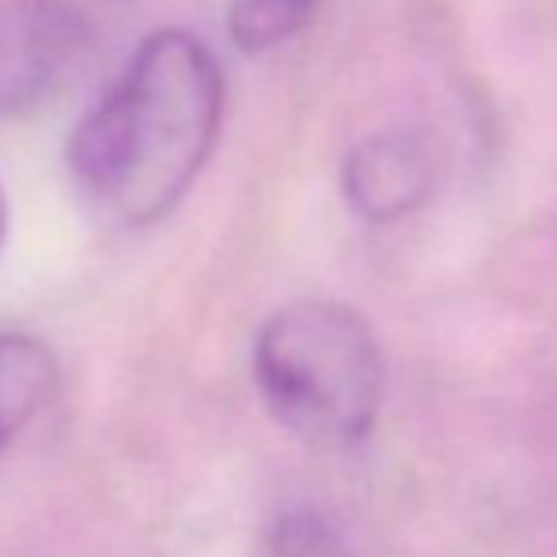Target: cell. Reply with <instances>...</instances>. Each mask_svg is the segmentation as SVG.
Returning a JSON list of instances; mask_svg holds the SVG:
<instances>
[{
	"label": "cell",
	"instance_id": "8992f818",
	"mask_svg": "<svg viewBox=\"0 0 557 557\" xmlns=\"http://www.w3.org/2000/svg\"><path fill=\"white\" fill-rule=\"evenodd\" d=\"M319 0H235L227 35L243 53H265L296 38L315 15Z\"/></svg>",
	"mask_w": 557,
	"mask_h": 557
},
{
	"label": "cell",
	"instance_id": "5b68a950",
	"mask_svg": "<svg viewBox=\"0 0 557 557\" xmlns=\"http://www.w3.org/2000/svg\"><path fill=\"white\" fill-rule=\"evenodd\" d=\"M58 360L38 337L0 334V451L50 406Z\"/></svg>",
	"mask_w": 557,
	"mask_h": 557
},
{
	"label": "cell",
	"instance_id": "52a82bcc",
	"mask_svg": "<svg viewBox=\"0 0 557 557\" xmlns=\"http://www.w3.org/2000/svg\"><path fill=\"white\" fill-rule=\"evenodd\" d=\"M273 557H342V539L315 508H288L270 528Z\"/></svg>",
	"mask_w": 557,
	"mask_h": 557
},
{
	"label": "cell",
	"instance_id": "6da1fadb",
	"mask_svg": "<svg viewBox=\"0 0 557 557\" xmlns=\"http://www.w3.org/2000/svg\"><path fill=\"white\" fill-rule=\"evenodd\" d=\"M224 122V69L190 30H156L129 53L69 137V175L99 216L156 224L186 198Z\"/></svg>",
	"mask_w": 557,
	"mask_h": 557
},
{
	"label": "cell",
	"instance_id": "3957f363",
	"mask_svg": "<svg viewBox=\"0 0 557 557\" xmlns=\"http://www.w3.org/2000/svg\"><path fill=\"white\" fill-rule=\"evenodd\" d=\"M91 42L76 0H8L0 8V122L42 107Z\"/></svg>",
	"mask_w": 557,
	"mask_h": 557
},
{
	"label": "cell",
	"instance_id": "277c9868",
	"mask_svg": "<svg viewBox=\"0 0 557 557\" xmlns=\"http://www.w3.org/2000/svg\"><path fill=\"white\" fill-rule=\"evenodd\" d=\"M436 186V152L410 125L380 129L357 140L342 163V194L368 224H387L413 213Z\"/></svg>",
	"mask_w": 557,
	"mask_h": 557
},
{
	"label": "cell",
	"instance_id": "ba28073f",
	"mask_svg": "<svg viewBox=\"0 0 557 557\" xmlns=\"http://www.w3.org/2000/svg\"><path fill=\"white\" fill-rule=\"evenodd\" d=\"M4 224H8V201H4V190H0V243H4Z\"/></svg>",
	"mask_w": 557,
	"mask_h": 557
},
{
	"label": "cell",
	"instance_id": "7a4b0ae2",
	"mask_svg": "<svg viewBox=\"0 0 557 557\" xmlns=\"http://www.w3.org/2000/svg\"><path fill=\"white\" fill-rule=\"evenodd\" d=\"M265 410L300 441L360 444L383 403V352L372 326L337 300H296L273 311L255 342Z\"/></svg>",
	"mask_w": 557,
	"mask_h": 557
}]
</instances>
